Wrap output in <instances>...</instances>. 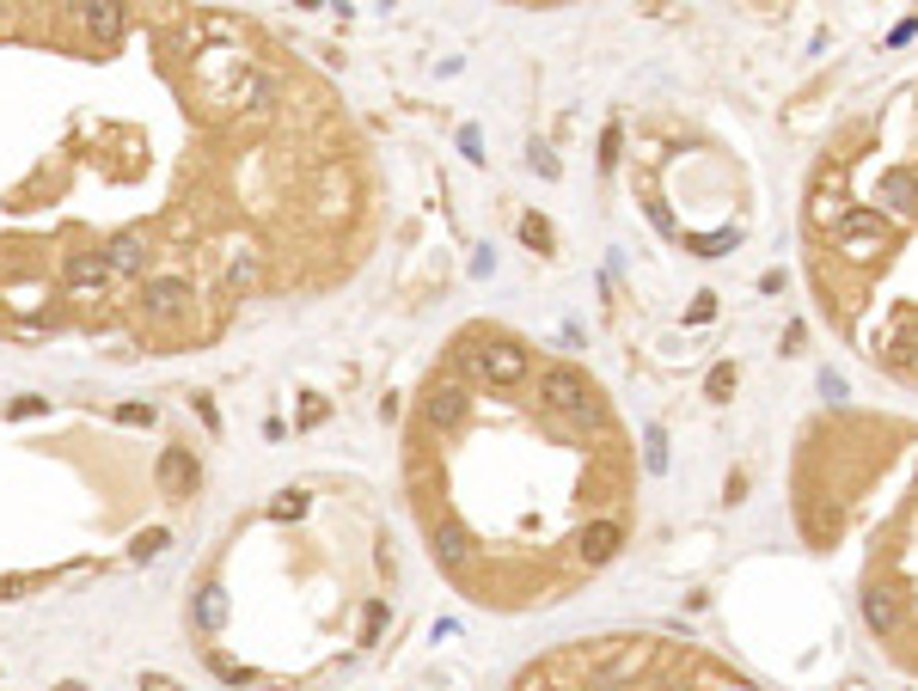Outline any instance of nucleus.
I'll return each mask as SVG.
<instances>
[{
    "label": "nucleus",
    "mask_w": 918,
    "mask_h": 691,
    "mask_svg": "<svg viewBox=\"0 0 918 691\" xmlns=\"http://www.w3.org/2000/svg\"><path fill=\"white\" fill-rule=\"evenodd\" d=\"M803 245L820 312L870 367L918 386V80L820 147Z\"/></svg>",
    "instance_id": "f257e3e1"
},
{
    "label": "nucleus",
    "mask_w": 918,
    "mask_h": 691,
    "mask_svg": "<svg viewBox=\"0 0 918 691\" xmlns=\"http://www.w3.org/2000/svg\"><path fill=\"white\" fill-rule=\"evenodd\" d=\"M790 509L820 557L858 550V612L906 673H918V423L827 410L803 428Z\"/></svg>",
    "instance_id": "f03ea898"
},
{
    "label": "nucleus",
    "mask_w": 918,
    "mask_h": 691,
    "mask_svg": "<svg viewBox=\"0 0 918 691\" xmlns=\"http://www.w3.org/2000/svg\"><path fill=\"white\" fill-rule=\"evenodd\" d=\"M135 312H142L147 325H178V319L197 312V282H190L184 269H154L135 288Z\"/></svg>",
    "instance_id": "7ed1b4c3"
},
{
    "label": "nucleus",
    "mask_w": 918,
    "mask_h": 691,
    "mask_svg": "<svg viewBox=\"0 0 918 691\" xmlns=\"http://www.w3.org/2000/svg\"><path fill=\"white\" fill-rule=\"evenodd\" d=\"M209 99H215L221 111H251V116H270L276 104H282V80H276L270 68H258V62H239V68H233L221 86H209Z\"/></svg>",
    "instance_id": "20e7f679"
},
{
    "label": "nucleus",
    "mask_w": 918,
    "mask_h": 691,
    "mask_svg": "<svg viewBox=\"0 0 918 691\" xmlns=\"http://www.w3.org/2000/svg\"><path fill=\"white\" fill-rule=\"evenodd\" d=\"M472 404H478V386H466L459 374H435L423 386V423H429V435H459L472 423Z\"/></svg>",
    "instance_id": "39448f33"
},
{
    "label": "nucleus",
    "mask_w": 918,
    "mask_h": 691,
    "mask_svg": "<svg viewBox=\"0 0 918 691\" xmlns=\"http://www.w3.org/2000/svg\"><path fill=\"white\" fill-rule=\"evenodd\" d=\"M61 288H68V300L74 307H104L111 300V288H116V276L104 269V257L99 252H68L61 257Z\"/></svg>",
    "instance_id": "423d86ee"
},
{
    "label": "nucleus",
    "mask_w": 918,
    "mask_h": 691,
    "mask_svg": "<svg viewBox=\"0 0 918 691\" xmlns=\"http://www.w3.org/2000/svg\"><path fill=\"white\" fill-rule=\"evenodd\" d=\"M104 269H111L116 282H135L142 288L147 276H154V239H147L142 226H123V233H111V239L99 245Z\"/></svg>",
    "instance_id": "0eeeda50"
},
{
    "label": "nucleus",
    "mask_w": 918,
    "mask_h": 691,
    "mask_svg": "<svg viewBox=\"0 0 918 691\" xmlns=\"http://www.w3.org/2000/svg\"><path fill=\"white\" fill-rule=\"evenodd\" d=\"M258 282H264V252H258L251 239H245V245H227V252H221V294H227V300H245Z\"/></svg>",
    "instance_id": "6e6552de"
},
{
    "label": "nucleus",
    "mask_w": 918,
    "mask_h": 691,
    "mask_svg": "<svg viewBox=\"0 0 918 691\" xmlns=\"http://www.w3.org/2000/svg\"><path fill=\"white\" fill-rule=\"evenodd\" d=\"M154 483H159V495H172V502L197 495V483H202L197 453H190V447H166V453H159V466H154Z\"/></svg>",
    "instance_id": "1a4fd4ad"
},
{
    "label": "nucleus",
    "mask_w": 918,
    "mask_h": 691,
    "mask_svg": "<svg viewBox=\"0 0 918 691\" xmlns=\"http://www.w3.org/2000/svg\"><path fill=\"white\" fill-rule=\"evenodd\" d=\"M44 307H49L44 276H25V282H7V276H0V312H13V319H25V325H49Z\"/></svg>",
    "instance_id": "9d476101"
},
{
    "label": "nucleus",
    "mask_w": 918,
    "mask_h": 691,
    "mask_svg": "<svg viewBox=\"0 0 918 691\" xmlns=\"http://www.w3.org/2000/svg\"><path fill=\"white\" fill-rule=\"evenodd\" d=\"M80 25H87L92 43H116L123 31H130V13H123V7H87V13H80Z\"/></svg>",
    "instance_id": "9b49d317"
},
{
    "label": "nucleus",
    "mask_w": 918,
    "mask_h": 691,
    "mask_svg": "<svg viewBox=\"0 0 918 691\" xmlns=\"http://www.w3.org/2000/svg\"><path fill=\"white\" fill-rule=\"evenodd\" d=\"M349 214V171L325 166V183H318V221H337Z\"/></svg>",
    "instance_id": "f8f14e48"
},
{
    "label": "nucleus",
    "mask_w": 918,
    "mask_h": 691,
    "mask_svg": "<svg viewBox=\"0 0 918 691\" xmlns=\"http://www.w3.org/2000/svg\"><path fill=\"white\" fill-rule=\"evenodd\" d=\"M221 618H227V593H221V588H202L197 624H202V631H221Z\"/></svg>",
    "instance_id": "ddd939ff"
},
{
    "label": "nucleus",
    "mask_w": 918,
    "mask_h": 691,
    "mask_svg": "<svg viewBox=\"0 0 918 691\" xmlns=\"http://www.w3.org/2000/svg\"><path fill=\"white\" fill-rule=\"evenodd\" d=\"M270 514H276V521H301V514H306V490H282Z\"/></svg>",
    "instance_id": "4468645a"
},
{
    "label": "nucleus",
    "mask_w": 918,
    "mask_h": 691,
    "mask_svg": "<svg viewBox=\"0 0 918 691\" xmlns=\"http://www.w3.org/2000/svg\"><path fill=\"white\" fill-rule=\"evenodd\" d=\"M154 416H159L154 404H116V423L123 428H154Z\"/></svg>",
    "instance_id": "2eb2a0df"
},
{
    "label": "nucleus",
    "mask_w": 918,
    "mask_h": 691,
    "mask_svg": "<svg viewBox=\"0 0 918 691\" xmlns=\"http://www.w3.org/2000/svg\"><path fill=\"white\" fill-rule=\"evenodd\" d=\"M380 631H387V600H373V606L361 612V636H368V643H373V636H380Z\"/></svg>",
    "instance_id": "dca6fc26"
},
{
    "label": "nucleus",
    "mask_w": 918,
    "mask_h": 691,
    "mask_svg": "<svg viewBox=\"0 0 918 691\" xmlns=\"http://www.w3.org/2000/svg\"><path fill=\"white\" fill-rule=\"evenodd\" d=\"M166 545H172V538L159 533V526H147V533L135 538V557H159V550H166Z\"/></svg>",
    "instance_id": "f3484780"
},
{
    "label": "nucleus",
    "mask_w": 918,
    "mask_h": 691,
    "mask_svg": "<svg viewBox=\"0 0 918 691\" xmlns=\"http://www.w3.org/2000/svg\"><path fill=\"white\" fill-rule=\"evenodd\" d=\"M190 404H197V416H202V423H209V428H221V410H215V404H209V398H202V392H197V398H190Z\"/></svg>",
    "instance_id": "a211bd4d"
},
{
    "label": "nucleus",
    "mask_w": 918,
    "mask_h": 691,
    "mask_svg": "<svg viewBox=\"0 0 918 691\" xmlns=\"http://www.w3.org/2000/svg\"><path fill=\"white\" fill-rule=\"evenodd\" d=\"M215 673H221V679H245V667L227 661V655H215Z\"/></svg>",
    "instance_id": "6ab92c4d"
},
{
    "label": "nucleus",
    "mask_w": 918,
    "mask_h": 691,
    "mask_svg": "<svg viewBox=\"0 0 918 691\" xmlns=\"http://www.w3.org/2000/svg\"><path fill=\"white\" fill-rule=\"evenodd\" d=\"M142 691H178V686H172L166 673H147V679H142Z\"/></svg>",
    "instance_id": "aec40b11"
},
{
    "label": "nucleus",
    "mask_w": 918,
    "mask_h": 691,
    "mask_svg": "<svg viewBox=\"0 0 918 691\" xmlns=\"http://www.w3.org/2000/svg\"><path fill=\"white\" fill-rule=\"evenodd\" d=\"M56 691H87V686H80V679H61V686Z\"/></svg>",
    "instance_id": "412c9836"
}]
</instances>
